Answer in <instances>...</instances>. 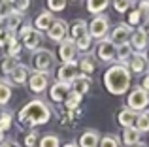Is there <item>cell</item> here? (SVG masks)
Listing matches in <instances>:
<instances>
[{
  "label": "cell",
  "mask_w": 149,
  "mask_h": 147,
  "mask_svg": "<svg viewBox=\"0 0 149 147\" xmlns=\"http://www.w3.org/2000/svg\"><path fill=\"white\" fill-rule=\"evenodd\" d=\"M108 4H109V0H87V11H91L95 15H100L108 8Z\"/></svg>",
  "instance_id": "26"
},
{
  "label": "cell",
  "mask_w": 149,
  "mask_h": 147,
  "mask_svg": "<svg viewBox=\"0 0 149 147\" xmlns=\"http://www.w3.org/2000/svg\"><path fill=\"white\" fill-rule=\"evenodd\" d=\"M136 111L128 110V107H123V110L117 113V121H119V125L123 126V128H130V126H134V121H136Z\"/></svg>",
  "instance_id": "19"
},
{
  "label": "cell",
  "mask_w": 149,
  "mask_h": 147,
  "mask_svg": "<svg viewBox=\"0 0 149 147\" xmlns=\"http://www.w3.org/2000/svg\"><path fill=\"white\" fill-rule=\"evenodd\" d=\"M147 38H149V34H147L146 28H136L134 32L130 34V40H128V44H130L132 49H136V53H142L143 49L147 47V44H149Z\"/></svg>",
  "instance_id": "11"
},
{
  "label": "cell",
  "mask_w": 149,
  "mask_h": 147,
  "mask_svg": "<svg viewBox=\"0 0 149 147\" xmlns=\"http://www.w3.org/2000/svg\"><path fill=\"white\" fill-rule=\"evenodd\" d=\"M89 87H91V77L79 74V76H77L76 79L72 81V85H70V91L76 92V94H79V96H83V94H87V92H89Z\"/></svg>",
  "instance_id": "13"
},
{
  "label": "cell",
  "mask_w": 149,
  "mask_h": 147,
  "mask_svg": "<svg viewBox=\"0 0 149 147\" xmlns=\"http://www.w3.org/2000/svg\"><path fill=\"white\" fill-rule=\"evenodd\" d=\"M53 23H55L53 13H51V11H42L36 17V21H34V30H38V32H47Z\"/></svg>",
  "instance_id": "14"
},
{
  "label": "cell",
  "mask_w": 149,
  "mask_h": 147,
  "mask_svg": "<svg viewBox=\"0 0 149 147\" xmlns=\"http://www.w3.org/2000/svg\"><path fill=\"white\" fill-rule=\"evenodd\" d=\"M132 57V47L130 44H121L115 49V59H119V64H125L127 60H130Z\"/></svg>",
  "instance_id": "23"
},
{
  "label": "cell",
  "mask_w": 149,
  "mask_h": 147,
  "mask_svg": "<svg viewBox=\"0 0 149 147\" xmlns=\"http://www.w3.org/2000/svg\"><path fill=\"white\" fill-rule=\"evenodd\" d=\"M0 147H11V144H10V141H2V145H0Z\"/></svg>",
  "instance_id": "45"
},
{
  "label": "cell",
  "mask_w": 149,
  "mask_h": 147,
  "mask_svg": "<svg viewBox=\"0 0 149 147\" xmlns=\"http://www.w3.org/2000/svg\"><path fill=\"white\" fill-rule=\"evenodd\" d=\"M115 44H113L111 40H100L98 42V45H96V49H95V55H96V59L102 60V62H111L113 59H115Z\"/></svg>",
  "instance_id": "6"
},
{
  "label": "cell",
  "mask_w": 149,
  "mask_h": 147,
  "mask_svg": "<svg viewBox=\"0 0 149 147\" xmlns=\"http://www.w3.org/2000/svg\"><path fill=\"white\" fill-rule=\"evenodd\" d=\"M123 141H125V145H134V144H138L140 141V132L134 128V126H130V128H125L123 130Z\"/></svg>",
  "instance_id": "25"
},
{
  "label": "cell",
  "mask_w": 149,
  "mask_h": 147,
  "mask_svg": "<svg viewBox=\"0 0 149 147\" xmlns=\"http://www.w3.org/2000/svg\"><path fill=\"white\" fill-rule=\"evenodd\" d=\"M49 85V76L44 72H30L29 76V87L32 92H44Z\"/></svg>",
  "instance_id": "9"
},
{
  "label": "cell",
  "mask_w": 149,
  "mask_h": 147,
  "mask_svg": "<svg viewBox=\"0 0 149 147\" xmlns=\"http://www.w3.org/2000/svg\"><path fill=\"white\" fill-rule=\"evenodd\" d=\"M66 2L68 0H47V8H49L51 13L53 11H62L66 8Z\"/></svg>",
  "instance_id": "34"
},
{
  "label": "cell",
  "mask_w": 149,
  "mask_h": 147,
  "mask_svg": "<svg viewBox=\"0 0 149 147\" xmlns=\"http://www.w3.org/2000/svg\"><path fill=\"white\" fill-rule=\"evenodd\" d=\"M76 44L72 40H64L61 42L58 45V59L62 60V64H70V62H76Z\"/></svg>",
  "instance_id": "10"
},
{
  "label": "cell",
  "mask_w": 149,
  "mask_h": 147,
  "mask_svg": "<svg viewBox=\"0 0 149 147\" xmlns=\"http://www.w3.org/2000/svg\"><path fill=\"white\" fill-rule=\"evenodd\" d=\"M77 68H79V72L83 74V76H91L93 72H95V60H93V57H83V59L79 60V64H77Z\"/></svg>",
  "instance_id": "28"
},
{
  "label": "cell",
  "mask_w": 149,
  "mask_h": 147,
  "mask_svg": "<svg viewBox=\"0 0 149 147\" xmlns=\"http://www.w3.org/2000/svg\"><path fill=\"white\" fill-rule=\"evenodd\" d=\"M108 30H109V19H108V15H104V13L95 15V19L89 23V36L96 38L98 42L106 38Z\"/></svg>",
  "instance_id": "4"
},
{
  "label": "cell",
  "mask_w": 149,
  "mask_h": 147,
  "mask_svg": "<svg viewBox=\"0 0 149 147\" xmlns=\"http://www.w3.org/2000/svg\"><path fill=\"white\" fill-rule=\"evenodd\" d=\"M74 44H76V49H77V51H85V53H87L89 49H91V45H93V38L89 36V34H85V36L77 38Z\"/></svg>",
  "instance_id": "30"
},
{
  "label": "cell",
  "mask_w": 149,
  "mask_h": 147,
  "mask_svg": "<svg viewBox=\"0 0 149 147\" xmlns=\"http://www.w3.org/2000/svg\"><path fill=\"white\" fill-rule=\"evenodd\" d=\"M130 34H132V28L128 25H117L115 28H113V32H111V36H109V40L115 44V47L117 45H121V44H128V40H130Z\"/></svg>",
  "instance_id": "12"
},
{
  "label": "cell",
  "mask_w": 149,
  "mask_h": 147,
  "mask_svg": "<svg viewBox=\"0 0 149 147\" xmlns=\"http://www.w3.org/2000/svg\"><path fill=\"white\" fill-rule=\"evenodd\" d=\"M98 147H119V140L115 136H104L100 140Z\"/></svg>",
  "instance_id": "36"
},
{
  "label": "cell",
  "mask_w": 149,
  "mask_h": 147,
  "mask_svg": "<svg viewBox=\"0 0 149 147\" xmlns=\"http://www.w3.org/2000/svg\"><path fill=\"white\" fill-rule=\"evenodd\" d=\"M30 30H32V25H30L29 21H26V23H23V25H21V28H19V34H17V36H19V40H21V38L25 36L26 32H30Z\"/></svg>",
  "instance_id": "40"
},
{
  "label": "cell",
  "mask_w": 149,
  "mask_h": 147,
  "mask_svg": "<svg viewBox=\"0 0 149 147\" xmlns=\"http://www.w3.org/2000/svg\"><path fill=\"white\" fill-rule=\"evenodd\" d=\"M134 128L138 130L140 134H142V132H149V111H142V113L136 115Z\"/></svg>",
  "instance_id": "24"
},
{
  "label": "cell",
  "mask_w": 149,
  "mask_h": 147,
  "mask_svg": "<svg viewBox=\"0 0 149 147\" xmlns=\"http://www.w3.org/2000/svg\"><path fill=\"white\" fill-rule=\"evenodd\" d=\"M17 64L19 62H17V59H15V57H4V59L0 60V72H2L4 76H10Z\"/></svg>",
  "instance_id": "27"
},
{
  "label": "cell",
  "mask_w": 149,
  "mask_h": 147,
  "mask_svg": "<svg viewBox=\"0 0 149 147\" xmlns=\"http://www.w3.org/2000/svg\"><path fill=\"white\" fill-rule=\"evenodd\" d=\"M85 34H89V32H87V23H85L83 19H77V21H74L72 26H70V40L76 42L77 38L85 36Z\"/></svg>",
  "instance_id": "21"
},
{
  "label": "cell",
  "mask_w": 149,
  "mask_h": 147,
  "mask_svg": "<svg viewBox=\"0 0 149 147\" xmlns=\"http://www.w3.org/2000/svg\"><path fill=\"white\" fill-rule=\"evenodd\" d=\"M147 68V57L143 53H132L130 60H128V70H132L134 74H142Z\"/></svg>",
  "instance_id": "15"
},
{
  "label": "cell",
  "mask_w": 149,
  "mask_h": 147,
  "mask_svg": "<svg viewBox=\"0 0 149 147\" xmlns=\"http://www.w3.org/2000/svg\"><path fill=\"white\" fill-rule=\"evenodd\" d=\"M10 98H11V85H10V81L2 79L0 81V106L8 104Z\"/></svg>",
  "instance_id": "29"
},
{
  "label": "cell",
  "mask_w": 149,
  "mask_h": 147,
  "mask_svg": "<svg viewBox=\"0 0 149 147\" xmlns=\"http://www.w3.org/2000/svg\"><path fill=\"white\" fill-rule=\"evenodd\" d=\"M138 10L142 11V13H147V15H149V0H140Z\"/></svg>",
  "instance_id": "41"
},
{
  "label": "cell",
  "mask_w": 149,
  "mask_h": 147,
  "mask_svg": "<svg viewBox=\"0 0 149 147\" xmlns=\"http://www.w3.org/2000/svg\"><path fill=\"white\" fill-rule=\"evenodd\" d=\"M62 147H79V145H77L76 141H68V144H66V145H62Z\"/></svg>",
  "instance_id": "43"
},
{
  "label": "cell",
  "mask_w": 149,
  "mask_h": 147,
  "mask_svg": "<svg viewBox=\"0 0 149 147\" xmlns=\"http://www.w3.org/2000/svg\"><path fill=\"white\" fill-rule=\"evenodd\" d=\"M104 85L111 94H125L130 89V70L127 64H113L104 74Z\"/></svg>",
  "instance_id": "2"
},
{
  "label": "cell",
  "mask_w": 149,
  "mask_h": 147,
  "mask_svg": "<svg viewBox=\"0 0 149 147\" xmlns=\"http://www.w3.org/2000/svg\"><path fill=\"white\" fill-rule=\"evenodd\" d=\"M100 144V134L96 130H85L79 138V147H98Z\"/></svg>",
  "instance_id": "17"
},
{
  "label": "cell",
  "mask_w": 149,
  "mask_h": 147,
  "mask_svg": "<svg viewBox=\"0 0 149 147\" xmlns=\"http://www.w3.org/2000/svg\"><path fill=\"white\" fill-rule=\"evenodd\" d=\"M36 144H38V134L36 132H30L29 136L25 138V145L26 147H36Z\"/></svg>",
  "instance_id": "39"
},
{
  "label": "cell",
  "mask_w": 149,
  "mask_h": 147,
  "mask_svg": "<svg viewBox=\"0 0 149 147\" xmlns=\"http://www.w3.org/2000/svg\"><path fill=\"white\" fill-rule=\"evenodd\" d=\"M10 76H11V81H13V83H25L30 76V68L26 66V64H17Z\"/></svg>",
  "instance_id": "20"
},
{
  "label": "cell",
  "mask_w": 149,
  "mask_h": 147,
  "mask_svg": "<svg viewBox=\"0 0 149 147\" xmlns=\"http://www.w3.org/2000/svg\"><path fill=\"white\" fill-rule=\"evenodd\" d=\"M40 147H58V136H55V134H45V136H42Z\"/></svg>",
  "instance_id": "32"
},
{
  "label": "cell",
  "mask_w": 149,
  "mask_h": 147,
  "mask_svg": "<svg viewBox=\"0 0 149 147\" xmlns=\"http://www.w3.org/2000/svg\"><path fill=\"white\" fill-rule=\"evenodd\" d=\"M79 102H81V96L70 91V92H68V96H66V100H64V106L68 107V111H74V110H77Z\"/></svg>",
  "instance_id": "31"
},
{
  "label": "cell",
  "mask_w": 149,
  "mask_h": 147,
  "mask_svg": "<svg viewBox=\"0 0 149 147\" xmlns=\"http://www.w3.org/2000/svg\"><path fill=\"white\" fill-rule=\"evenodd\" d=\"M149 106V92L142 87H134L127 96V107L132 111H143Z\"/></svg>",
  "instance_id": "3"
},
{
  "label": "cell",
  "mask_w": 149,
  "mask_h": 147,
  "mask_svg": "<svg viewBox=\"0 0 149 147\" xmlns=\"http://www.w3.org/2000/svg\"><path fill=\"white\" fill-rule=\"evenodd\" d=\"M130 147H147V144H143V141H138V144H134V145H130Z\"/></svg>",
  "instance_id": "44"
},
{
  "label": "cell",
  "mask_w": 149,
  "mask_h": 147,
  "mask_svg": "<svg viewBox=\"0 0 149 147\" xmlns=\"http://www.w3.org/2000/svg\"><path fill=\"white\" fill-rule=\"evenodd\" d=\"M49 119H51V110H49L47 104L42 102V100H30L19 111V123L23 126L45 125Z\"/></svg>",
  "instance_id": "1"
},
{
  "label": "cell",
  "mask_w": 149,
  "mask_h": 147,
  "mask_svg": "<svg viewBox=\"0 0 149 147\" xmlns=\"http://www.w3.org/2000/svg\"><path fill=\"white\" fill-rule=\"evenodd\" d=\"M140 19H142V11L140 10H132L128 13V25H138Z\"/></svg>",
  "instance_id": "38"
},
{
  "label": "cell",
  "mask_w": 149,
  "mask_h": 147,
  "mask_svg": "<svg viewBox=\"0 0 149 147\" xmlns=\"http://www.w3.org/2000/svg\"><path fill=\"white\" fill-rule=\"evenodd\" d=\"M132 0H113V10L119 11V13H125V11L130 8Z\"/></svg>",
  "instance_id": "35"
},
{
  "label": "cell",
  "mask_w": 149,
  "mask_h": 147,
  "mask_svg": "<svg viewBox=\"0 0 149 147\" xmlns=\"http://www.w3.org/2000/svg\"><path fill=\"white\" fill-rule=\"evenodd\" d=\"M66 34H68V25H66V21H62V19H55V23L47 30L49 40L57 42V44H61V42L66 40Z\"/></svg>",
  "instance_id": "8"
},
{
  "label": "cell",
  "mask_w": 149,
  "mask_h": 147,
  "mask_svg": "<svg viewBox=\"0 0 149 147\" xmlns=\"http://www.w3.org/2000/svg\"><path fill=\"white\" fill-rule=\"evenodd\" d=\"M79 76V68H77L76 62H70V64H62L61 68L57 70V81L58 83H66V85H72V81Z\"/></svg>",
  "instance_id": "7"
},
{
  "label": "cell",
  "mask_w": 149,
  "mask_h": 147,
  "mask_svg": "<svg viewBox=\"0 0 149 147\" xmlns=\"http://www.w3.org/2000/svg\"><path fill=\"white\" fill-rule=\"evenodd\" d=\"M55 64V55L49 51V49H36L34 53V66H36V72H44L47 74Z\"/></svg>",
  "instance_id": "5"
},
{
  "label": "cell",
  "mask_w": 149,
  "mask_h": 147,
  "mask_svg": "<svg viewBox=\"0 0 149 147\" xmlns=\"http://www.w3.org/2000/svg\"><path fill=\"white\" fill-rule=\"evenodd\" d=\"M4 21H6V26H4V28H6L8 32H13L15 34V30L19 28V25H23V15L17 13V11H11Z\"/></svg>",
  "instance_id": "22"
},
{
  "label": "cell",
  "mask_w": 149,
  "mask_h": 147,
  "mask_svg": "<svg viewBox=\"0 0 149 147\" xmlns=\"http://www.w3.org/2000/svg\"><path fill=\"white\" fill-rule=\"evenodd\" d=\"M142 89H143L146 92H149V74H147V76L142 79Z\"/></svg>",
  "instance_id": "42"
},
{
  "label": "cell",
  "mask_w": 149,
  "mask_h": 147,
  "mask_svg": "<svg viewBox=\"0 0 149 147\" xmlns=\"http://www.w3.org/2000/svg\"><path fill=\"white\" fill-rule=\"evenodd\" d=\"M11 6H13V11H17V13L23 15L26 10H29L30 0H13V2H11Z\"/></svg>",
  "instance_id": "33"
},
{
  "label": "cell",
  "mask_w": 149,
  "mask_h": 147,
  "mask_svg": "<svg viewBox=\"0 0 149 147\" xmlns=\"http://www.w3.org/2000/svg\"><path fill=\"white\" fill-rule=\"evenodd\" d=\"M68 92H70V85L58 83V81H57L55 85H51L49 94H51V100H55V102H64L66 96H68Z\"/></svg>",
  "instance_id": "16"
},
{
  "label": "cell",
  "mask_w": 149,
  "mask_h": 147,
  "mask_svg": "<svg viewBox=\"0 0 149 147\" xmlns=\"http://www.w3.org/2000/svg\"><path fill=\"white\" fill-rule=\"evenodd\" d=\"M11 126V115L10 113H2L0 115V132H6Z\"/></svg>",
  "instance_id": "37"
},
{
  "label": "cell",
  "mask_w": 149,
  "mask_h": 147,
  "mask_svg": "<svg viewBox=\"0 0 149 147\" xmlns=\"http://www.w3.org/2000/svg\"><path fill=\"white\" fill-rule=\"evenodd\" d=\"M23 40V45H25L26 49H30V51H36L38 49V45H40V42H42V32H38V30H30V32H26L25 36L21 38Z\"/></svg>",
  "instance_id": "18"
},
{
  "label": "cell",
  "mask_w": 149,
  "mask_h": 147,
  "mask_svg": "<svg viewBox=\"0 0 149 147\" xmlns=\"http://www.w3.org/2000/svg\"><path fill=\"white\" fill-rule=\"evenodd\" d=\"M0 141H4V132H0Z\"/></svg>",
  "instance_id": "46"
}]
</instances>
